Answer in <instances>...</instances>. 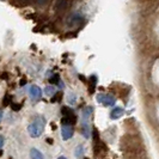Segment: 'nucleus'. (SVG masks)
Here are the masks:
<instances>
[{"label": "nucleus", "instance_id": "1a4fd4ad", "mask_svg": "<svg viewBox=\"0 0 159 159\" xmlns=\"http://www.w3.org/2000/svg\"><path fill=\"white\" fill-rule=\"evenodd\" d=\"M30 158L31 159H44L43 154L41 153V151H39L37 148H31L30 150Z\"/></svg>", "mask_w": 159, "mask_h": 159}, {"label": "nucleus", "instance_id": "f03ea898", "mask_svg": "<svg viewBox=\"0 0 159 159\" xmlns=\"http://www.w3.org/2000/svg\"><path fill=\"white\" fill-rule=\"evenodd\" d=\"M62 115L64 117L61 120L62 126H73L77 121V116L74 115V111L68 107H64L62 108Z\"/></svg>", "mask_w": 159, "mask_h": 159}, {"label": "nucleus", "instance_id": "f8f14e48", "mask_svg": "<svg viewBox=\"0 0 159 159\" xmlns=\"http://www.w3.org/2000/svg\"><path fill=\"white\" fill-rule=\"evenodd\" d=\"M49 81H50V84H54V85H57L59 83H61V81H60V77H59L57 74L53 75V77L49 79Z\"/></svg>", "mask_w": 159, "mask_h": 159}, {"label": "nucleus", "instance_id": "7ed1b4c3", "mask_svg": "<svg viewBox=\"0 0 159 159\" xmlns=\"http://www.w3.org/2000/svg\"><path fill=\"white\" fill-rule=\"evenodd\" d=\"M97 101L105 107H112V105H115V102H116V99L111 95H98Z\"/></svg>", "mask_w": 159, "mask_h": 159}, {"label": "nucleus", "instance_id": "6ab92c4d", "mask_svg": "<svg viewBox=\"0 0 159 159\" xmlns=\"http://www.w3.org/2000/svg\"><path fill=\"white\" fill-rule=\"evenodd\" d=\"M57 159H67V158H65V157H59Z\"/></svg>", "mask_w": 159, "mask_h": 159}, {"label": "nucleus", "instance_id": "aec40b11", "mask_svg": "<svg viewBox=\"0 0 159 159\" xmlns=\"http://www.w3.org/2000/svg\"><path fill=\"white\" fill-rule=\"evenodd\" d=\"M85 159H86V158H85Z\"/></svg>", "mask_w": 159, "mask_h": 159}, {"label": "nucleus", "instance_id": "a211bd4d", "mask_svg": "<svg viewBox=\"0 0 159 159\" xmlns=\"http://www.w3.org/2000/svg\"><path fill=\"white\" fill-rule=\"evenodd\" d=\"M2 79H6L7 78V73H2V77H1Z\"/></svg>", "mask_w": 159, "mask_h": 159}, {"label": "nucleus", "instance_id": "9b49d317", "mask_svg": "<svg viewBox=\"0 0 159 159\" xmlns=\"http://www.w3.org/2000/svg\"><path fill=\"white\" fill-rule=\"evenodd\" d=\"M11 101H12V96L10 95H6L4 97V99H2V107H7L11 104Z\"/></svg>", "mask_w": 159, "mask_h": 159}, {"label": "nucleus", "instance_id": "9d476101", "mask_svg": "<svg viewBox=\"0 0 159 159\" xmlns=\"http://www.w3.org/2000/svg\"><path fill=\"white\" fill-rule=\"evenodd\" d=\"M96 84H97V77H96V75H91V78H90V92H91V93H92L93 90H95Z\"/></svg>", "mask_w": 159, "mask_h": 159}, {"label": "nucleus", "instance_id": "39448f33", "mask_svg": "<svg viewBox=\"0 0 159 159\" xmlns=\"http://www.w3.org/2000/svg\"><path fill=\"white\" fill-rule=\"evenodd\" d=\"M29 93H30V97L32 99H40L41 96H42V90L37 85H32L29 89Z\"/></svg>", "mask_w": 159, "mask_h": 159}, {"label": "nucleus", "instance_id": "ddd939ff", "mask_svg": "<svg viewBox=\"0 0 159 159\" xmlns=\"http://www.w3.org/2000/svg\"><path fill=\"white\" fill-rule=\"evenodd\" d=\"M44 92H46V95L47 96L55 95V89H54V86H47L46 90H44Z\"/></svg>", "mask_w": 159, "mask_h": 159}, {"label": "nucleus", "instance_id": "dca6fc26", "mask_svg": "<svg viewBox=\"0 0 159 159\" xmlns=\"http://www.w3.org/2000/svg\"><path fill=\"white\" fill-rule=\"evenodd\" d=\"M11 108H12L15 111H18V110H20L22 105H20V104H18V103H13V104H11Z\"/></svg>", "mask_w": 159, "mask_h": 159}, {"label": "nucleus", "instance_id": "f3484780", "mask_svg": "<svg viewBox=\"0 0 159 159\" xmlns=\"http://www.w3.org/2000/svg\"><path fill=\"white\" fill-rule=\"evenodd\" d=\"M0 141H1V148H2V147H4V143H5V139H4L2 135L0 136Z\"/></svg>", "mask_w": 159, "mask_h": 159}, {"label": "nucleus", "instance_id": "20e7f679", "mask_svg": "<svg viewBox=\"0 0 159 159\" xmlns=\"http://www.w3.org/2000/svg\"><path fill=\"white\" fill-rule=\"evenodd\" d=\"M74 134L73 126H62L61 128V136L64 140H70Z\"/></svg>", "mask_w": 159, "mask_h": 159}, {"label": "nucleus", "instance_id": "0eeeda50", "mask_svg": "<svg viewBox=\"0 0 159 159\" xmlns=\"http://www.w3.org/2000/svg\"><path fill=\"white\" fill-rule=\"evenodd\" d=\"M83 20V18L79 16V15H72V16L68 17V20H67V23L70 24V25H73V26H75L77 24L81 22Z\"/></svg>", "mask_w": 159, "mask_h": 159}, {"label": "nucleus", "instance_id": "f257e3e1", "mask_svg": "<svg viewBox=\"0 0 159 159\" xmlns=\"http://www.w3.org/2000/svg\"><path fill=\"white\" fill-rule=\"evenodd\" d=\"M44 125H46V121L42 116H39L34 120V122H31L29 126H28V132L31 138H39L42 135L43 130H44Z\"/></svg>", "mask_w": 159, "mask_h": 159}, {"label": "nucleus", "instance_id": "423d86ee", "mask_svg": "<svg viewBox=\"0 0 159 159\" xmlns=\"http://www.w3.org/2000/svg\"><path fill=\"white\" fill-rule=\"evenodd\" d=\"M122 115H125V110L122 109V108H119V107H116L111 112H110V119L111 120H117L120 119Z\"/></svg>", "mask_w": 159, "mask_h": 159}, {"label": "nucleus", "instance_id": "6e6552de", "mask_svg": "<svg viewBox=\"0 0 159 159\" xmlns=\"http://www.w3.org/2000/svg\"><path fill=\"white\" fill-rule=\"evenodd\" d=\"M70 2L66 1V0H60V1H56L55 2V10L56 11H64L68 7Z\"/></svg>", "mask_w": 159, "mask_h": 159}, {"label": "nucleus", "instance_id": "2eb2a0df", "mask_svg": "<svg viewBox=\"0 0 159 159\" xmlns=\"http://www.w3.org/2000/svg\"><path fill=\"white\" fill-rule=\"evenodd\" d=\"M61 93H60V92H59V93H55V95H54V97H53V98H52V102H53V103H55V102H59V101H60V99H61Z\"/></svg>", "mask_w": 159, "mask_h": 159}, {"label": "nucleus", "instance_id": "4468645a", "mask_svg": "<svg viewBox=\"0 0 159 159\" xmlns=\"http://www.w3.org/2000/svg\"><path fill=\"white\" fill-rule=\"evenodd\" d=\"M83 156V147L81 146H78V148H75V157L77 158H80Z\"/></svg>", "mask_w": 159, "mask_h": 159}]
</instances>
